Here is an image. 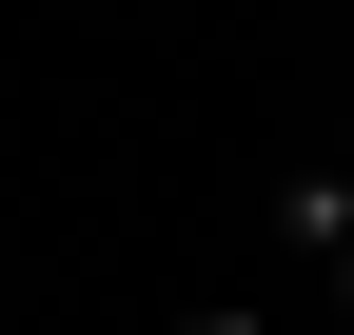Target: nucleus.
Returning <instances> with one entry per match:
<instances>
[{
    "instance_id": "2",
    "label": "nucleus",
    "mask_w": 354,
    "mask_h": 335,
    "mask_svg": "<svg viewBox=\"0 0 354 335\" xmlns=\"http://www.w3.org/2000/svg\"><path fill=\"white\" fill-rule=\"evenodd\" d=\"M177 335H276V316H256V296H216V316H177Z\"/></svg>"
},
{
    "instance_id": "1",
    "label": "nucleus",
    "mask_w": 354,
    "mask_h": 335,
    "mask_svg": "<svg viewBox=\"0 0 354 335\" xmlns=\"http://www.w3.org/2000/svg\"><path fill=\"white\" fill-rule=\"evenodd\" d=\"M276 276H295V296H335V276H354V178H335V158H315V178H276Z\"/></svg>"
},
{
    "instance_id": "3",
    "label": "nucleus",
    "mask_w": 354,
    "mask_h": 335,
    "mask_svg": "<svg viewBox=\"0 0 354 335\" xmlns=\"http://www.w3.org/2000/svg\"><path fill=\"white\" fill-rule=\"evenodd\" d=\"M335 178H354V138H335Z\"/></svg>"
}]
</instances>
